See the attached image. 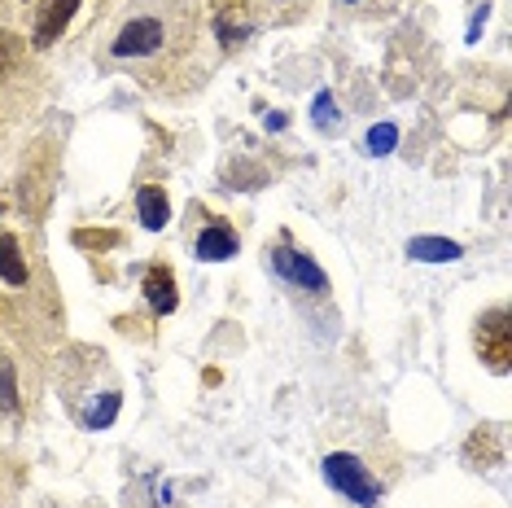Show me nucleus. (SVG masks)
I'll return each mask as SVG.
<instances>
[{
    "label": "nucleus",
    "mask_w": 512,
    "mask_h": 508,
    "mask_svg": "<svg viewBox=\"0 0 512 508\" xmlns=\"http://www.w3.org/2000/svg\"><path fill=\"white\" fill-rule=\"evenodd\" d=\"M79 0H44L40 14H36V49H49V44L71 27Z\"/></svg>",
    "instance_id": "nucleus-5"
},
{
    "label": "nucleus",
    "mask_w": 512,
    "mask_h": 508,
    "mask_svg": "<svg viewBox=\"0 0 512 508\" xmlns=\"http://www.w3.org/2000/svg\"><path fill=\"white\" fill-rule=\"evenodd\" d=\"M237 254V237L228 233V228H206L202 237H197V259L206 263H224Z\"/></svg>",
    "instance_id": "nucleus-8"
},
{
    "label": "nucleus",
    "mask_w": 512,
    "mask_h": 508,
    "mask_svg": "<svg viewBox=\"0 0 512 508\" xmlns=\"http://www.w3.org/2000/svg\"><path fill=\"white\" fill-rule=\"evenodd\" d=\"M145 298H149V307H154L158 316H171V311L180 307L176 276H171L167 268H149V272H145Z\"/></svg>",
    "instance_id": "nucleus-6"
},
{
    "label": "nucleus",
    "mask_w": 512,
    "mask_h": 508,
    "mask_svg": "<svg viewBox=\"0 0 512 508\" xmlns=\"http://www.w3.org/2000/svg\"><path fill=\"white\" fill-rule=\"evenodd\" d=\"M316 127L333 132V97L329 92H316Z\"/></svg>",
    "instance_id": "nucleus-16"
},
{
    "label": "nucleus",
    "mask_w": 512,
    "mask_h": 508,
    "mask_svg": "<svg viewBox=\"0 0 512 508\" xmlns=\"http://www.w3.org/2000/svg\"><path fill=\"white\" fill-rule=\"evenodd\" d=\"M119 403H123V399H119V390H106V395H101V399L84 412V425H88V430H106V425L119 417Z\"/></svg>",
    "instance_id": "nucleus-11"
},
{
    "label": "nucleus",
    "mask_w": 512,
    "mask_h": 508,
    "mask_svg": "<svg viewBox=\"0 0 512 508\" xmlns=\"http://www.w3.org/2000/svg\"><path fill=\"white\" fill-rule=\"evenodd\" d=\"M0 412H18V373H14V360H0Z\"/></svg>",
    "instance_id": "nucleus-12"
},
{
    "label": "nucleus",
    "mask_w": 512,
    "mask_h": 508,
    "mask_svg": "<svg viewBox=\"0 0 512 508\" xmlns=\"http://www.w3.org/2000/svg\"><path fill=\"white\" fill-rule=\"evenodd\" d=\"M158 44H162V22L158 18H136L119 31L114 57H145V53H154Z\"/></svg>",
    "instance_id": "nucleus-4"
},
{
    "label": "nucleus",
    "mask_w": 512,
    "mask_h": 508,
    "mask_svg": "<svg viewBox=\"0 0 512 508\" xmlns=\"http://www.w3.org/2000/svg\"><path fill=\"white\" fill-rule=\"evenodd\" d=\"M407 254L421 259V263H456L464 250L456 246V241H447V237H412L407 241Z\"/></svg>",
    "instance_id": "nucleus-7"
},
{
    "label": "nucleus",
    "mask_w": 512,
    "mask_h": 508,
    "mask_svg": "<svg viewBox=\"0 0 512 508\" xmlns=\"http://www.w3.org/2000/svg\"><path fill=\"white\" fill-rule=\"evenodd\" d=\"M114 233H92V228H79L75 233V246H97V250H106V246H114Z\"/></svg>",
    "instance_id": "nucleus-15"
},
{
    "label": "nucleus",
    "mask_w": 512,
    "mask_h": 508,
    "mask_svg": "<svg viewBox=\"0 0 512 508\" xmlns=\"http://www.w3.org/2000/svg\"><path fill=\"white\" fill-rule=\"evenodd\" d=\"M324 478H329L333 491H342L346 500H355L359 508H372V504L381 500L377 478H372L364 460L351 456V452H333L329 460H324Z\"/></svg>",
    "instance_id": "nucleus-1"
},
{
    "label": "nucleus",
    "mask_w": 512,
    "mask_h": 508,
    "mask_svg": "<svg viewBox=\"0 0 512 508\" xmlns=\"http://www.w3.org/2000/svg\"><path fill=\"white\" fill-rule=\"evenodd\" d=\"M272 272L285 276V281H294V285H302V290H311V294L329 290V276H324L316 263L307 259V254H298V250H289V246L272 250Z\"/></svg>",
    "instance_id": "nucleus-3"
},
{
    "label": "nucleus",
    "mask_w": 512,
    "mask_h": 508,
    "mask_svg": "<svg viewBox=\"0 0 512 508\" xmlns=\"http://www.w3.org/2000/svg\"><path fill=\"white\" fill-rule=\"evenodd\" d=\"M18 53H22V40L14 36V31H0V84H5L9 71H14Z\"/></svg>",
    "instance_id": "nucleus-14"
},
{
    "label": "nucleus",
    "mask_w": 512,
    "mask_h": 508,
    "mask_svg": "<svg viewBox=\"0 0 512 508\" xmlns=\"http://www.w3.org/2000/svg\"><path fill=\"white\" fill-rule=\"evenodd\" d=\"M477 351H482V360L491 373L504 377L508 364H512V320L504 307L486 311L482 320H477Z\"/></svg>",
    "instance_id": "nucleus-2"
},
{
    "label": "nucleus",
    "mask_w": 512,
    "mask_h": 508,
    "mask_svg": "<svg viewBox=\"0 0 512 508\" xmlns=\"http://www.w3.org/2000/svg\"><path fill=\"white\" fill-rule=\"evenodd\" d=\"M394 145H399V127L394 123H377L368 132V154H390Z\"/></svg>",
    "instance_id": "nucleus-13"
},
{
    "label": "nucleus",
    "mask_w": 512,
    "mask_h": 508,
    "mask_svg": "<svg viewBox=\"0 0 512 508\" xmlns=\"http://www.w3.org/2000/svg\"><path fill=\"white\" fill-rule=\"evenodd\" d=\"M136 206H141V219H145V228H167V219H171V202H167V193L162 189H154V184H149V189H141L136 193Z\"/></svg>",
    "instance_id": "nucleus-9"
},
{
    "label": "nucleus",
    "mask_w": 512,
    "mask_h": 508,
    "mask_svg": "<svg viewBox=\"0 0 512 508\" xmlns=\"http://www.w3.org/2000/svg\"><path fill=\"white\" fill-rule=\"evenodd\" d=\"M0 276H5L9 285H27V263H22L18 254V241L14 237H0Z\"/></svg>",
    "instance_id": "nucleus-10"
}]
</instances>
